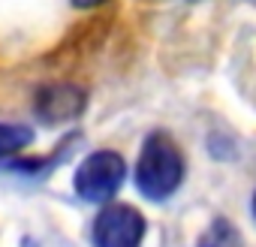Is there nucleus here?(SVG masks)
Returning <instances> with one entry per match:
<instances>
[{
  "label": "nucleus",
  "instance_id": "nucleus-8",
  "mask_svg": "<svg viewBox=\"0 0 256 247\" xmlns=\"http://www.w3.org/2000/svg\"><path fill=\"white\" fill-rule=\"evenodd\" d=\"M253 214H256V196H253Z\"/></svg>",
  "mask_w": 256,
  "mask_h": 247
},
{
  "label": "nucleus",
  "instance_id": "nucleus-4",
  "mask_svg": "<svg viewBox=\"0 0 256 247\" xmlns=\"http://www.w3.org/2000/svg\"><path fill=\"white\" fill-rule=\"evenodd\" d=\"M84 90L76 84H46L36 94V114L46 124H64V120H76L84 112Z\"/></svg>",
  "mask_w": 256,
  "mask_h": 247
},
{
  "label": "nucleus",
  "instance_id": "nucleus-1",
  "mask_svg": "<svg viewBox=\"0 0 256 247\" xmlns=\"http://www.w3.org/2000/svg\"><path fill=\"white\" fill-rule=\"evenodd\" d=\"M184 181V157L169 133H151L136 163V187L145 199L163 202Z\"/></svg>",
  "mask_w": 256,
  "mask_h": 247
},
{
  "label": "nucleus",
  "instance_id": "nucleus-2",
  "mask_svg": "<svg viewBox=\"0 0 256 247\" xmlns=\"http://www.w3.org/2000/svg\"><path fill=\"white\" fill-rule=\"evenodd\" d=\"M124 178H126V163H124V157L118 151H94L76 169L72 184H76L78 199L102 205L120 190Z\"/></svg>",
  "mask_w": 256,
  "mask_h": 247
},
{
  "label": "nucleus",
  "instance_id": "nucleus-3",
  "mask_svg": "<svg viewBox=\"0 0 256 247\" xmlns=\"http://www.w3.org/2000/svg\"><path fill=\"white\" fill-rule=\"evenodd\" d=\"M145 217L133 205H106L94 220V247H139Z\"/></svg>",
  "mask_w": 256,
  "mask_h": 247
},
{
  "label": "nucleus",
  "instance_id": "nucleus-7",
  "mask_svg": "<svg viewBox=\"0 0 256 247\" xmlns=\"http://www.w3.org/2000/svg\"><path fill=\"white\" fill-rule=\"evenodd\" d=\"M72 4H76L78 10H94V6H100V4H106V0H72Z\"/></svg>",
  "mask_w": 256,
  "mask_h": 247
},
{
  "label": "nucleus",
  "instance_id": "nucleus-6",
  "mask_svg": "<svg viewBox=\"0 0 256 247\" xmlns=\"http://www.w3.org/2000/svg\"><path fill=\"white\" fill-rule=\"evenodd\" d=\"M34 142V130L24 124H0V157H12Z\"/></svg>",
  "mask_w": 256,
  "mask_h": 247
},
{
  "label": "nucleus",
  "instance_id": "nucleus-5",
  "mask_svg": "<svg viewBox=\"0 0 256 247\" xmlns=\"http://www.w3.org/2000/svg\"><path fill=\"white\" fill-rule=\"evenodd\" d=\"M199 247H241V235H238V229H235L226 217H217V220H211V226L202 232Z\"/></svg>",
  "mask_w": 256,
  "mask_h": 247
}]
</instances>
